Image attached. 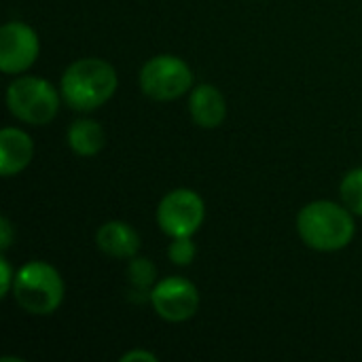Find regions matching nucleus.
I'll return each mask as SVG.
<instances>
[{
    "label": "nucleus",
    "mask_w": 362,
    "mask_h": 362,
    "mask_svg": "<svg viewBox=\"0 0 362 362\" xmlns=\"http://www.w3.org/2000/svg\"><path fill=\"white\" fill-rule=\"evenodd\" d=\"M6 106L23 123L47 125L59 110V93L45 78L17 76L6 89Z\"/></svg>",
    "instance_id": "obj_4"
},
{
    "label": "nucleus",
    "mask_w": 362,
    "mask_h": 362,
    "mask_svg": "<svg viewBox=\"0 0 362 362\" xmlns=\"http://www.w3.org/2000/svg\"><path fill=\"white\" fill-rule=\"evenodd\" d=\"M13 297L23 312L32 316H49L64 301V280L53 265L30 261L15 274Z\"/></svg>",
    "instance_id": "obj_3"
},
{
    "label": "nucleus",
    "mask_w": 362,
    "mask_h": 362,
    "mask_svg": "<svg viewBox=\"0 0 362 362\" xmlns=\"http://www.w3.org/2000/svg\"><path fill=\"white\" fill-rule=\"evenodd\" d=\"M66 140H68V146L76 155H81V157H93L106 144L104 129L93 119H78V121H74L70 125V129H68Z\"/></svg>",
    "instance_id": "obj_12"
},
{
    "label": "nucleus",
    "mask_w": 362,
    "mask_h": 362,
    "mask_svg": "<svg viewBox=\"0 0 362 362\" xmlns=\"http://www.w3.org/2000/svg\"><path fill=\"white\" fill-rule=\"evenodd\" d=\"M191 87L193 72L189 64L176 55H157L140 70V89L151 100L172 102L191 91Z\"/></svg>",
    "instance_id": "obj_5"
},
{
    "label": "nucleus",
    "mask_w": 362,
    "mask_h": 362,
    "mask_svg": "<svg viewBox=\"0 0 362 362\" xmlns=\"http://www.w3.org/2000/svg\"><path fill=\"white\" fill-rule=\"evenodd\" d=\"M206 218V204L193 189L170 191L157 208V223L165 235L193 238Z\"/></svg>",
    "instance_id": "obj_6"
},
{
    "label": "nucleus",
    "mask_w": 362,
    "mask_h": 362,
    "mask_svg": "<svg viewBox=\"0 0 362 362\" xmlns=\"http://www.w3.org/2000/svg\"><path fill=\"white\" fill-rule=\"evenodd\" d=\"M40 53V40L34 28L23 21H8L0 30V70L4 74H21Z\"/></svg>",
    "instance_id": "obj_8"
},
{
    "label": "nucleus",
    "mask_w": 362,
    "mask_h": 362,
    "mask_svg": "<svg viewBox=\"0 0 362 362\" xmlns=\"http://www.w3.org/2000/svg\"><path fill=\"white\" fill-rule=\"evenodd\" d=\"M0 235H2V240H0V248H2V252L4 250H8V246L13 244V227H11V223H8V218H0Z\"/></svg>",
    "instance_id": "obj_17"
},
{
    "label": "nucleus",
    "mask_w": 362,
    "mask_h": 362,
    "mask_svg": "<svg viewBox=\"0 0 362 362\" xmlns=\"http://www.w3.org/2000/svg\"><path fill=\"white\" fill-rule=\"evenodd\" d=\"M132 361H144V362H157V354L148 352V350H132L125 356H121V362H132Z\"/></svg>",
    "instance_id": "obj_18"
},
{
    "label": "nucleus",
    "mask_w": 362,
    "mask_h": 362,
    "mask_svg": "<svg viewBox=\"0 0 362 362\" xmlns=\"http://www.w3.org/2000/svg\"><path fill=\"white\" fill-rule=\"evenodd\" d=\"M127 284H129V295L151 299V291L157 284L155 265L144 257H134L127 265Z\"/></svg>",
    "instance_id": "obj_13"
},
{
    "label": "nucleus",
    "mask_w": 362,
    "mask_h": 362,
    "mask_svg": "<svg viewBox=\"0 0 362 362\" xmlns=\"http://www.w3.org/2000/svg\"><path fill=\"white\" fill-rule=\"evenodd\" d=\"M148 301L159 318L168 322H185L195 316L199 308V293L191 280L182 276H170L153 286Z\"/></svg>",
    "instance_id": "obj_7"
},
{
    "label": "nucleus",
    "mask_w": 362,
    "mask_h": 362,
    "mask_svg": "<svg viewBox=\"0 0 362 362\" xmlns=\"http://www.w3.org/2000/svg\"><path fill=\"white\" fill-rule=\"evenodd\" d=\"M197 255V248L191 238H174V242L168 248V257L174 265H191Z\"/></svg>",
    "instance_id": "obj_15"
},
{
    "label": "nucleus",
    "mask_w": 362,
    "mask_h": 362,
    "mask_svg": "<svg viewBox=\"0 0 362 362\" xmlns=\"http://www.w3.org/2000/svg\"><path fill=\"white\" fill-rule=\"evenodd\" d=\"M98 248L112 259H134L140 250V235L123 221L104 223L95 233Z\"/></svg>",
    "instance_id": "obj_11"
},
{
    "label": "nucleus",
    "mask_w": 362,
    "mask_h": 362,
    "mask_svg": "<svg viewBox=\"0 0 362 362\" xmlns=\"http://www.w3.org/2000/svg\"><path fill=\"white\" fill-rule=\"evenodd\" d=\"M297 231L308 248L337 252L354 240L356 225L354 214L346 206L320 199L301 208L297 214Z\"/></svg>",
    "instance_id": "obj_1"
},
{
    "label": "nucleus",
    "mask_w": 362,
    "mask_h": 362,
    "mask_svg": "<svg viewBox=\"0 0 362 362\" xmlns=\"http://www.w3.org/2000/svg\"><path fill=\"white\" fill-rule=\"evenodd\" d=\"M189 112L191 119L204 127V129H214L218 127L225 117H227V102L225 95L221 93L218 87L204 83L197 85L191 93H189Z\"/></svg>",
    "instance_id": "obj_10"
},
{
    "label": "nucleus",
    "mask_w": 362,
    "mask_h": 362,
    "mask_svg": "<svg viewBox=\"0 0 362 362\" xmlns=\"http://www.w3.org/2000/svg\"><path fill=\"white\" fill-rule=\"evenodd\" d=\"M117 87V70L100 57L76 59L62 74V98L78 112L100 108L115 95Z\"/></svg>",
    "instance_id": "obj_2"
},
{
    "label": "nucleus",
    "mask_w": 362,
    "mask_h": 362,
    "mask_svg": "<svg viewBox=\"0 0 362 362\" xmlns=\"http://www.w3.org/2000/svg\"><path fill=\"white\" fill-rule=\"evenodd\" d=\"M34 159L32 138L17 127H4L0 132V174L4 178L23 172Z\"/></svg>",
    "instance_id": "obj_9"
},
{
    "label": "nucleus",
    "mask_w": 362,
    "mask_h": 362,
    "mask_svg": "<svg viewBox=\"0 0 362 362\" xmlns=\"http://www.w3.org/2000/svg\"><path fill=\"white\" fill-rule=\"evenodd\" d=\"M15 284V276L13 269L6 261V257H0V297H6L13 291Z\"/></svg>",
    "instance_id": "obj_16"
},
{
    "label": "nucleus",
    "mask_w": 362,
    "mask_h": 362,
    "mask_svg": "<svg viewBox=\"0 0 362 362\" xmlns=\"http://www.w3.org/2000/svg\"><path fill=\"white\" fill-rule=\"evenodd\" d=\"M339 195H341L344 206L352 214L362 216V168H356L344 176L339 185Z\"/></svg>",
    "instance_id": "obj_14"
}]
</instances>
